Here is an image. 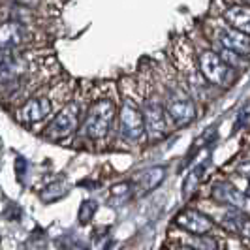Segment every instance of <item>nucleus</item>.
<instances>
[{
	"mask_svg": "<svg viewBox=\"0 0 250 250\" xmlns=\"http://www.w3.org/2000/svg\"><path fill=\"white\" fill-rule=\"evenodd\" d=\"M162 100L166 105V111H167V117L175 128H185L196 121V117H198L196 100L192 98V94L187 88L181 85V81L167 83L164 87Z\"/></svg>",
	"mask_w": 250,
	"mask_h": 250,
	"instance_id": "obj_1",
	"label": "nucleus"
},
{
	"mask_svg": "<svg viewBox=\"0 0 250 250\" xmlns=\"http://www.w3.org/2000/svg\"><path fill=\"white\" fill-rule=\"evenodd\" d=\"M141 111L145 117V130H147L149 143H156V141L167 138L169 128L173 125L167 117L162 96L152 87L143 90V94H141Z\"/></svg>",
	"mask_w": 250,
	"mask_h": 250,
	"instance_id": "obj_2",
	"label": "nucleus"
},
{
	"mask_svg": "<svg viewBox=\"0 0 250 250\" xmlns=\"http://www.w3.org/2000/svg\"><path fill=\"white\" fill-rule=\"evenodd\" d=\"M117 104L113 98L96 100L85 115V123L81 126V136L90 141H104L109 136L113 123L117 119Z\"/></svg>",
	"mask_w": 250,
	"mask_h": 250,
	"instance_id": "obj_3",
	"label": "nucleus"
},
{
	"mask_svg": "<svg viewBox=\"0 0 250 250\" xmlns=\"http://www.w3.org/2000/svg\"><path fill=\"white\" fill-rule=\"evenodd\" d=\"M196 59L200 66L201 75L205 77V81L214 88H229L239 77V72L229 68L224 62V59L216 53V51L207 45L203 49L196 51Z\"/></svg>",
	"mask_w": 250,
	"mask_h": 250,
	"instance_id": "obj_4",
	"label": "nucleus"
},
{
	"mask_svg": "<svg viewBox=\"0 0 250 250\" xmlns=\"http://www.w3.org/2000/svg\"><path fill=\"white\" fill-rule=\"evenodd\" d=\"M32 74L30 59L17 51L0 49V87L17 90Z\"/></svg>",
	"mask_w": 250,
	"mask_h": 250,
	"instance_id": "obj_5",
	"label": "nucleus"
},
{
	"mask_svg": "<svg viewBox=\"0 0 250 250\" xmlns=\"http://www.w3.org/2000/svg\"><path fill=\"white\" fill-rule=\"evenodd\" d=\"M119 136L130 145H138L141 139L147 136L145 130V117L141 111V105H138L132 98H125L121 111H119Z\"/></svg>",
	"mask_w": 250,
	"mask_h": 250,
	"instance_id": "obj_6",
	"label": "nucleus"
},
{
	"mask_svg": "<svg viewBox=\"0 0 250 250\" xmlns=\"http://www.w3.org/2000/svg\"><path fill=\"white\" fill-rule=\"evenodd\" d=\"M209 198L218 207L241 209V211H249L250 213V200L247 198V194L237 185H233L229 179L216 177L209 187Z\"/></svg>",
	"mask_w": 250,
	"mask_h": 250,
	"instance_id": "obj_7",
	"label": "nucleus"
},
{
	"mask_svg": "<svg viewBox=\"0 0 250 250\" xmlns=\"http://www.w3.org/2000/svg\"><path fill=\"white\" fill-rule=\"evenodd\" d=\"M218 207V205H216ZM218 228L228 233L229 237H235L243 243L250 245V213L241 209H224L218 207V214L213 216Z\"/></svg>",
	"mask_w": 250,
	"mask_h": 250,
	"instance_id": "obj_8",
	"label": "nucleus"
},
{
	"mask_svg": "<svg viewBox=\"0 0 250 250\" xmlns=\"http://www.w3.org/2000/svg\"><path fill=\"white\" fill-rule=\"evenodd\" d=\"M209 43L220 45L224 49H229L250 59V36L237 30V28H233V26L226 25V23H218L211 28Z\"/></svg>",
	"mask_w": 250,
	"mask_h": 250,
	"instance_id": "obj_9",
	"label": "nucleus"
},
{
	"mask_svg": "<svg viewBox=\"0 0 250 250\" xmlns=\"http://www.w3.org/2000/svg\"><path fill=\"white\" fill-rule=\"evenodd\" d=\"M173 222L179 229H183L185 233H192V235H209V233H214L216 229H220L211 214L196 207H187L179 211Z\"/></svg>",
	"mask_w": 250,
	"mask_h": 250,
	"instance_id": "obj_10",
	"label": "nucleus"
},
{
	"mask_svg": "<svg viewBox=\"0 0 250 250\" xmlns=\"http://www.w3.org/2000/svg\"><path fill=\"white\" fill-rule=\"evenodd\" d=\"M79 117H81V105L77 102H72L64 107L62 111L59 113L53 121H51L47 128H45V136L53 141H61L66 139L68 136H72L77 125H79Z\"/></svg>",
	"mask_w": 250,
	"mask_h": 250,
	"instance_id": "obj_11",
	"label": "nucleus"
},
{
	"mask_svg": "<svg viewBox=\"0 0 250 250\" xmlns=\"http://www.w3.org/2000/svg\"><path fill=\"white\" fill-rule=\"evenodd\" d=\"M30 38H32V32L25 23H19V21L0 23V49L2 51L21 49L30 42Z\"/></svg>",
	"mask_w": 250,
	"mask_h": 250,
	"instance_id": "obj_12",
	"label": "nucleus"
},
{
	"mask_svg": "<svg viewBox=\"0 0 250 250\" xmlns=\"http://www.w3.org/2000/svg\"><path fill=\"white\" fill-rule=\"evenodd\" d=\"M53 113V100L49 96H36L25 102V105L17 111V121L23 125H36L45 121Z\"/></svg>",
	"mask_w": 250,
	"mask_h": 250,
	"instance_id": "obj_13",
	"label": "nucleus"
},
{
	"mask_svg": "<svg viewBox=\"0 0 250 250\" xmlns=\"http://www.w3.org/2000/svg\"><path fill=\"white\" fill-rule=\"evenodd\" d=\"M222 19L226 25L233 26L241 32L250 36V6L247 4H229L222 12Z\"/></svg>",
	"mask_w": 250,
	"mask_h": 250,
	"instance_id": "obj_14",
	"label": "nucleus"
},
{
	"mask_svg": "<svg viewBox=\"0 0 250 250\" xmlns=\"http://www.w3.org/2000/svg\"><path fill=\"white\" fill-rule=\"evenodd\" d=\"M164 175H166V167H162V166L149 167V169L138 173V177L134 179V183H136V192H138V194H147V192H150L152 188H156L162 183Z\"/></svg>",
	"mask_w": 250,
	"mask_h": 250,
	"instance_id": "obj_15",
	"label": "nucleus"
},
{
	"mask_svg": "<svg viewBox=\"0 0 250 250\" xmlns=\"http://www.w3.org/2000/svg\"><path fill=\"white\" fill-rule=\"evenodd\" d=\"M66 194H68V187L64 185L62 181H59V183H53V185L43 188L40 198H42L43 203H55V201L62 200Z\"/></svg>",
	"mask_w": 250,
	"mask_h": 250,
	"instance_id": "obj_16",
	"label": "nucleus"
},
{
	"mask_svg": "<svg viewBox=\"0 0 250 250\" xmlns=\"http://www.w3.org/2000/svg\"><path fill=\"white\" fill-rule=\"evenodd\" d=\"M98 209V203L94 200H85L79 207V213H77V218L81 224H88L92 218H94V213Z\"/></svg>",
	"mask_w": 250,
	"mask_h": 250,
	"instance_id": "obj_17",
	"label": "nucleus"
},
{
	"mask_svg": "<svg viewBox=\"0 0 250 250\" xmlns=\"http://www.w3.org/2000/svg\"><path fill=\"white\" fill-rule=\"evenodd\" d=\"M233 171L237 173L241 179L250 183V158H239L233 162Z\"/></svg>",
	"mask_w": 250,
	"mask_h": 250,
	"instance_id": "obj_18",
	"label": "nucleus"
},
{
	"mask_svg": "<svg viewBox=\"0 0 250 250\" xmlns=\"http://www.w3.org/2000/svg\"><path fill=\"white\" fill-rule=\"evenodd\" d=\"M132 192V183H121L111 188V200L119 198V201L126 200V196Z\"/></svg>",
	"mask_w": 250,
	"mask_h": 250,
	"instance_id": "obj_19",
	"label": "nucleus"
},
{
	"mask_svg": "<svg viewBox=\"0 0 250 250\" xmlns=\"http://www.w3.org/2000/svg\"><path fill=\"white\" fill-rule=\"evenodd\" d=\"M15 171H17V177H19V179H25V175H26V160L25 158H17Z\"/></svg>",
	"mask_w": 250,
	"mask_h": 250,
	"instance_id": "obj_20",
	"label": "nucleus"
},
{
	"mask_svg": "<svg viewBox=\"0 0 250 250\" xmlns=\"http://www.w3.org/2000/svg\"><path fill=\"white\" fill-rule=\"evenodd\" d=\"M169 250H200V249H194V247H190V245H185V243H173L171 247H169Z\"/></svg>",
	"mask_w": 250,
	"mask_h": 250,
	"instance_id": "obj_21",
	"label": "nucleus"
},
{
	"mask_svg": "<svg viewBox=\"0 0 250 250\" xmlns=\"http://www.w3.org/2000/svg\"><path fill=\"white\" fill-rule=\"evenodd\" d=\"M15 2H19V4H23V6H34L38 0H15Z\"/></svg>",
	"mask_w": 250,
	"mask_h": 250,
	"instance_id": "obj_22",
	"label": "nucleus"
},
{
	"mask_svg": "<svg viewBox=\"0 0 250 250\" xmlns=\"http://www.w3.org/2000/svg\"><path fill=\"white\" fill-rule=\"evenodd\" d=\"M243 192L247 194V198L250 200V183H249V181H247V185H245V188H243Z\"/></svg>",
	"mask_w": 250,
	"mask_h": 250,
	"instance_id": "obj_23",
	"label": "nucleus"
},
{
	"mask_svg": "<svg viewBox=\"0 0 250 250\" xmlns=\"http://www.w3.org/2000/svg\"><path fill=\"white\" fill-rule=\"evenodd\" d=\"M243 4H247V6H250V0H241Z\"/></svg>",
	"mask_w": 250,
	"mask_h": 250,
	"instance_id": "obj_24",
	"label": "nucleus"
},
{
	"mask_svg": "<svg viewBox=\"0 0 250 250\" xmlns=\"http://www.w3.org/2000/svg\"><path fill=\"white\" fill-rule=\"evenodd\" d=\"M81 250H83V249H81Z\"/></svg>",
	"mask_w": 250,
	"mask_h": 250,
	"instance_id": "obj_25",
	"label": "nucleus"
}]
</instances>
